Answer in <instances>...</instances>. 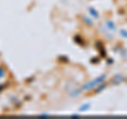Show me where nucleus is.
Returning <instances> with one entry per match:
<instances>
[{
	"mask_svg": "<svg viewBox=\"0 0 127 119\" xmlns=\"http://www.w3.org/2000/svg\"><path fill=\"white\" fill-rule=\"evenodd\" d=\"M105 78H106V76L105 74H103V76H101L100 78H96V79H94L93 81H91V82H89V83H86V84L82 87V90H90V89H93V88H95L98 84H101L102 82H104V80H105Z\"/></svg>",
	"mask_w": 127,
	"mask_h": 119,
	"instance_id": "nucleus-1",
	"label": "nucleus"
},
{
	"mask_svg": "<svg viewBox=\"0 0 127 119\" xmlns=\"http://www.w3.org/2000/svg\"><path fill=\"white\" fill-rule=\"evenodd\" d=\"M125 80H126V79L123 76H121V74H118V76H116L112 79V82L114 83V84H119V83H122L123 81H125Z\"/></svg>",
	"mask_w": 127,
	"mask_h": 119,
	"instance_id": "nucleus-2",
	"label": "nucleus"
},
{
	"mask_svg": "<svg viewBox=\"0 0 127 119\" xmlns=\"http://www.w3.org/2000/svg\"><path fill=\"white\" fill-rule=\"evenodd\" d=\"M106 27L108 28L109 30H111V31H116V26H114V23L112 22V21H110V20H107L106 21Z\"/></svg>",
	"mask_w": 127,
	"mask_h": 119,
	"instance_id": "nucleus-3",
	"label": "nucleus"
},
{
	"mask_svg": "<svg viewBox=\"0 0 127 119\" xmlns=\"http://www.w3.org/2000/svg\"><path fill=\"white\" fill-rule=\"evenodd\" d=\"M105 87H106V84H105V83H103V82H102L101 84H98V85L96 86V88H95V93H100V92H102V90L104 89Z\"/></svg>",
	"mask_w": 127,
	"mask_h": 119,
	"instance_id": "nucleus-4",
	"label": "nucleus"
},
{
	"mask_svg": "<svg viewBox=\"0 0 127 119\" xmlns=\"http://www.w3.org/2000/svg\"><path fill=\"white\" fill-rule=\"evenodd\" d=\"M88 11H89V13L92 15L94 18H97V17H98V13L93 9V7H89V10H88Z\"/></svg>",
	"mask_w": 127,
	"mask_h": 119,
	"instance_id": "nucleus-5",
	"label": "nucleus"
},
{
	"mask_svg": "<svg viewBox=\"0 0 127 119\" xmlns=\"http://www.w3.org/2000/svg\"><path fill=\"white\" fill-rule=\"evenodd\" d=\"M90 108V104H85L84 106H82V108H79V111H81V112H85V111H87Z\"/></svg>",
	"mask_w": 127,
	"mask_h": 119,
	"instance_id": "nucleus-6",
	"label": "nucleus"
},
{
	"mask_svg": "<svg viewBox=\"0 0 127 119\" xmlns=\"http://www.w3.org/2000/svg\"><path fill=\"white\" fill-rule=\"evenodd\" d=\"M83 18H84V20L86 21V23H87V25H89V26H91V25H92V21H91V19H88V18H87L86 16H84Z\"/></svg>",
	"mask_w": 127,
	"mask_h": 119,
	"instance_id": "nucleus-7",
	"label": "nucleus"
},
{
	"mask_svg": "<svg viewBox=\"0 0 127 119\" xmlns=\"http://www.w3.org/2000/svg\"><path fill=\"white\" fill-rule=\"evenodd\" d=\"M121 35L123 37H127V31L125 30H121Z\"/></svg>",
	"mask_w": 127,
	"mask_h": 119,
	"instance_id": "nucleus-8",
	"label": "nucleus"
}]
</instances>
